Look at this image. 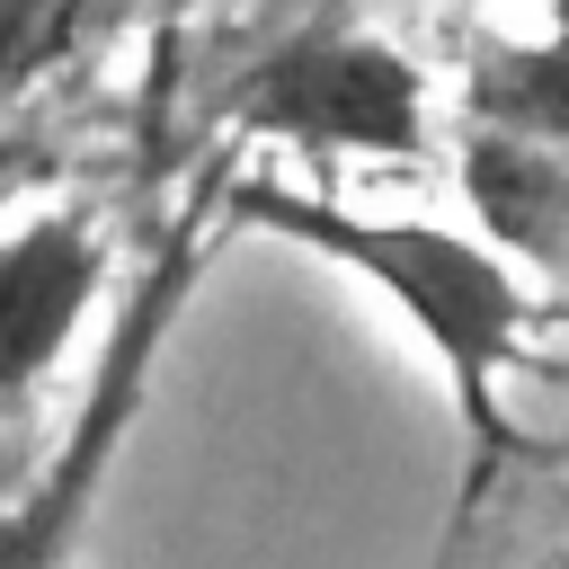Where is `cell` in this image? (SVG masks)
Segmentation results:
<instances>
[{
    "mask_svg": "<svg viewBox=\"0 0 569 569\" xmlns=\"http://www.w3.org/2000/svg\"><path fill=\"white\" fill-rule=\"evenodd\" d=\"M222 213L249 222V231H276V240L347 267V276H365L436 347V365L453 382V409H462V516H471L489 498L498 462H507V436H516L507 427V400H498V373L516 365L525 320H533L525 276L498 249H480L471 231L400 222V213H347V204L302 196V187H276V178H240L222 196Z\"/></svg>",
    "mask_w": 569,
    "mask_h": 569,
    "instance_id": "1",
    "label": "cell"
},
{
    "mask_svg": "<svg viewBox=\"0 0 569 569\" xmlns=\"http://www.w3.org/2000/svg\"><path fill=\"white\" fill-rule=\"evenodd\" d=\"M204 213H222L213 187L160 231L151 267L133 276V293H124L107 347H98V373H89V391H80V409H71V427H62V445H53L44 471L0 507V569H71V560H80V533H89V516H98V498H107V471H116L124 436L142 427L160 347H169V329H178V311H187V293H196Z\"/></svg>",
    "mask_w": 569,
    "mask_h": 569,
    "instance_id": "2",
    "label": "cell"
},
{
    "mask_svg": "<svg viewBox=\"0 0 569 569\" xmlns=\"http://www.w3.org/2000/svg\"><path fill=\"white\" fill-rule=\"evenodd\" d=\"M222 116L240 133L302 142V151H373V160L427 151V80H418V62L400 44H382L373 27H347V18L284 27L249 71H231Z\"/></svg>",
    "mask_w": 569,
    "mask_h": 569,
    "instance_id": "3",
    "label": "cell"
},
{
    "mask_svg": "<svg viewBox=\"0 0 569 569\" xmlns=\"http://www.w3.org/2000/svg\"><path fill=\"white\" fill-rule=\"evenodd\" d=\"M107 293V231L98 213H36L0 231V418L53 373L89 302Z\"/></svg>",
    "mask_w": 569,
    "mask_h": 569,
    "instance_id": "4",
    "label": "cell"
},
{
    "mask_svg": "<svg viewBox=\"0 0 569 569\" xmlns=\"http://www.w3.org/2000/svg\"><path fill=\"white\" fill-rule=\"evenodd\" d=\"M462 204L480 213V249L507 267H569V160L516 142V133H471L462 142Z\"/></svg>",
    "mask_w": 569,
    "mask_h": 569,
    "instance_id": "5",
    "label": "cell"
},
{
    "mask_svg": "<svg viewBox=\"0 0 569 569\" xmlns=\"http://www.w3.org/2000/svg\"><path fill=\"white\" fill-rule=\"evenodd\" d=\"M462 107H471V133H516L569 160V27L480 44L462 71Z\"/></svg>",
    "mask_w": 569,
    "mask_h": 569,
    "instance_id": "6",
    "label": "cell"
},
{
    "mask_svg": "<svg viewBox=\"0 0 569 569\" xmlns=\"http://www.w3.org/2000/svg\"><path fill=\"white\" fill-rule=\"evenodd\" d=\"M98 36L89 9H62V0H0V107L27 98L62 53H80Z\"/></svg>",
    "mask_w": 569,
    "mask_h": 569,
    "instance_id": "7",
    "label": "cell"
}]
</instances>
